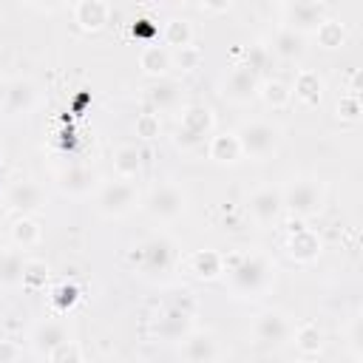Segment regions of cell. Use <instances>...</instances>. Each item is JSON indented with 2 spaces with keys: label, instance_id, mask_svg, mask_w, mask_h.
Instances as JSON below:
<instances>
[{
  "label": "cell",
  "instance_id": "cell-34",
  "mask_svg": "<svg viewBox=\"0 0 363 363\" xmlns=\"http://www.w3.org/2000/svg\"><path fill=\"white\" fill-rule=\"evenodd\" d=\"M201 65V48L199 45H184L170 51V68H182V71H193Z\"/></svg>",
  "mask_w": 363,
  "mask_h": 363
},
{
  "label": "cell",
  "instance_id": "cell-12",
  "mask_svg": "<svg viewBox=\"0 0 363 363\" xmlns=\"http://www.w3.org/2000/svg\"><path fill=\"white\" fill-rule=\"evenodd\" d=\"M57 187L65 196L82 199V196H88L91 190L99 187V173L94 167H88V164H68V167H62L57 173Z\"/></svg>",
  "mask_w": 363,
  "mask_h": 363
},
{
  "label": "cell",
  "instance_id": "cell-5",
  "mask_svg": "<svg viewBox=\"0 0 363 363\" xmlns=\"http://www.w3.org/2000/svg\"><path fill=\"white\" fill-rule=\"evenodd\" d=\"M133 264L142 275H167L176 264V244L164 235H153L133 247Z\"/></svg>",
  "mask_w": 363,
  "mask_h": 363
},
{
  "label": "cell",
  "instance_id": "cell-13",
  "mask_svg": "<svg viewBox=\"0 0 363 363\" xmlns=\"http://www.w3.org/2000/svg\"><path fill=\"white\" fill-rule=\"evenodd\" d=\"M37 105V85L31 79H11L3 91V113L6 116H26Z\"/></svg>",
  "mask_w": 363,
  "mask_h": 363
},
{
  "label": "cell",
  "instance_id": "cell-1",
  "mask_svg": "<svg viewBox=\"0 0 363 363\" xmlns=\"http://www.w3.org/2000/svg\"><path fill=\"white\" fill-rule=\"evenodd\" d=\"M224 272L238 298H258L272 286L275 264L264 252H247L238 258H224Z\"/></svg>",
  "mask_w": 363,
  "mask_h": 363
},
{
  "label": "cell",
  "instance_id": "cell-17",
  "mask_svg": "<svg viewBox=\"0 0 363 363\" xmlns=\"http://www.w3.org/2000/svg\"><path fill=\"white\" fill-rule=\"evenodd\" d=\"M184 363H216L218 360V340L210 332H190L182 343Z\"/></svg>",
  "mask_w": 363,
  "mask_h": 363
},
{
  "label": "cell",
  "instance_id": "cell-7",
  "mask_svg": "<svg viewBox=\"0 0 363 363\" xmlns=\"http://www.w3.org/2000/svg\"><path fill=\"white\" fill-rule=\"evenodd\" d=\"M145 207L153 218L159 221H176L184 210H187V193L173 184V182H164V184H156L147 199H145Z\"/></svg>",
  "mask_w": 363,
  "mask_h": 363
},
{
  "label": "cell",
  "instance_id": "cell-8",
  "mask_svg": "<svg viewBox=\"0 0 363 363\" xmlns=\"http://www.w3.org/2000/svg\"><path fill=\"white\" fill-rule=\"evenodd\" d=\"M281 17H284V28H292L303 37L309 31L315 34V28L329 17V6L315 0H295L281 6Z\"/></svg>",
  "mask_w": 363,
  "mask_h": 363
},
{
  "label": "cell",
  "instance_id": "cell-38",
  "mask_svg": "<svg viewBox=\"0 0 363 363\" xmlns=\"http://www.w3.org/2000/svg\"><path fill=\"white\" fill-rule=\"evenodd\" d=\"M337 116L354 122V119L360 116V96H354V94H343L340 102H337Z\"/></svg>",
  "mask_w": 363,
  "mask_h": 363
},
{
  "label": "cell",
  "instance_id": "cell-40",
  "mask_svg": "<svg viewBox=\"0 0 363 363\" xmlns=\"http://www.w3.org/2000/svg\"><path fill=\"white\" fill-rule=\"evenodd\" d=\"M57 295H60V303H62V306H65V303L71 306V303H74V298H77V289H74V286H60V289H57Z\"/></svg>",
  "mask_w": 363,
  "mask_h": 363
},
{
  "label": "cell",
  "instance_id": "cell-31",
  "mask_svg": "<svg viewBox=\"0 0 363 363\" xmlns=\"http://www.w3.org/2000/svg\"><path fill=\"white\" fill-rule=\"evenodd\" d=\"M315 37H318V45H323V48H340L346 43V26L332 20V17H326L315 28Z\"/></svg>",
  "mask_w": 363,
  "mask_h": 363
},
{
  "label": "cell",
  "instance_id": "cell-33",
  "mask_svg": "<svg viewBox=\"0 0 363 363\" xmlns=\"http://www.w3.org/2000/svg\"><path fill=\"white\" fill-rule=\"evenodd\" d=\"M258 94H261V99H264L269 108H284V105L292 99L289 88H286L281 79H269V82H264Z\"/></svg>",
  "mask_w": 363,
  "mask_h": 363
},
{
  "label": "cell",
  "instance_id": "cell-27",
  "mask_svg": "<svg viewBox=\"0 0 363 363\" xmlns=\"http://www.w3.org/2000/svg\"><path fill=\"white\" fill-rule=\"evenodd\" d=\"M9 233H11V241H14L17 250H28V247L40 244V238H43V227H40V221L31 218V216L14 218V224H11Z\"/></svg>",
  "mask_w": 363,
  "mask_h": 363
},
{
  "label": "cell",
  "instance_id": "cell-35",
  "mask_svg": "<svg viewBox=\"0 0 363 363\" xmlns=\"http://www.w3.org/2000/svg\"><path fill=\"white\" fill-rule=\"evenodd\" d=\"M133 130H136V136H139V139L153 142V139L162 133V119H159V113H153V111L139 113V116H136V122H133Z\"/></svg>",
  "mask_w": 363,
  "mask_h": 363
},
{
  "label": "cell",
  "instance_id": "cell-11",
  "mask_svg": "<svg viewBox=\"0 0 363 363\" xmlns=\"http://www.w3.org/2000/svg\"><path fill=\"white\" fill-rule=\"evenodd\" d=\"M247 210L252 216L255 224L261 227H269L278 221L281 210H284V199H281V190L278 187H258L250 193V201H247Z\"/></svg>",
  "mask_w": 363,
  "mask_h": 363
},
{
  "label": "cell",
  "instance_id": "cell-23",
  "mask_svg": "<svg viewBox=\"0 0 363 363\" xmlns=\"http://www.w3.org/2000/svg\"><path fill=\"white\" fill-rule=\"evenodd\" d=\"M190 272L201 281H216L224 275V255L218 250H199L190 255Z\"/></svg>",
  "mask_w": 363,
  "mask_h": 363
},
{
  "label": "cell",
  "instance_id": "cell-14",
  "mask_svg": "<svg viewBox=\"0 0 363 363\" xmlns=\"http://www.w3.org/2000/svg\"><path fill=\"white\" fill-rule=\"evenodd\" d=\"M289 332H292V326H289L286 315H284V312H275V309L261 312V315L255 318V326H252L255 343H261V346H272V349L281 346V343L289 337Z\"/></svg>",
  "mask_w": 363,
  "mask_h": 363
},
{
  "label": "cell",
  "instance_id": "cell-9",
  "mask_svg": "<svg viewBox=\"0 0 363 363\" xmlns=\"http://www.w3.org/2000/svg\"><path fill=\"white\" fill-rule=\"evenodd\" d=\"M258 91H261V77L247 62L233 65V71L221 82V96L230 102H250L258 96Z\"/></svg>",
  "mask_w": 363,
  "mask_h": 363
},
{
  "label": "cell",
  "instance_id": "cell-37",
  "mask_svg": "<svg viewBox=\"0 0 363 363\" xmlns=\"http://www.w3.org/2000/svg\"><path fill=\"white\" fill-rule=\"evenodd\" d=\"M269 57H272L269 48L261 45V43H255V45H250V48L244 51V60H241V62H247V65L261 77V74L267 71V65H269Z\"/></svg>",
  "mask_w": 363,
  "mask_h": 363
},
{
  "label": "cell",
  "instance_id": "cell-16",
  "mask_svg": "<svg viewBox=\"0 0 363 363\" xmlns=\"http://www.w3.org/2000/svg\"><path fill=\"white\" fill-rule=\"evenodd\" d=\"M182 91L184 88L176 79H156L147 88L145 99H147V105H150L153 113H167V111H176L182 105Z\"/></svg>",
  "mask_w": 363,
  "mask_h": 363
},
{
  "label": "cell",
  "instance_id": "cell-6",
  "mask_svg": "<svg viewBox=\"0 0 363 363\" xmlns=\"http://www.w3.org/2000/svg\"><path fill=\"white\" fill-rule=\"evenodd\" d=\"M136 201H139V190L128 179L102 182L96 187V210L105 218H122V216H128L136 207Z\"/></svg>",
  "mask_w": 363,
  "mask_h": 363
},
{
  "label": "cell",
  "instance_id": "cell-30",
  "mask_svg": "<svg viewBox=\"0 0 363 363\" xmlns=\"http://www.w3.org/2000/svg\"><path fill=\"white\" fill-rule=\"evenodd\" d=\"M162 37H164V45H170L173 51L193 45V26L187 20H167L162 28Z\"/></svg>",
  "mask_w": 363,
  "mask_h": 363
},
{
  "label": "cell",
  "instance_id": "cell-42",
  "mask_svg": "<svg viewBox=\"0 0 363 363\" xmlns=\"http://www.w3.org/2000/svg\"><path fill=\"white\" fill-rule=\"evenodd\" d=\"M3 91H6V85H3V82H0V99H3Z\"/></svg>",
  "mask_w": 363,
  "mask_h": 363
},
{
  "label": "cell",
  "instance_id": "cell-36",
  "mask_svg": "<svg viewBox=\"0 0 363 363\" xmlns=\"http://www.w3.org/2000/svg\"><path fill=\"white\" fill-rule=\"evenodd\" d=\"M48 363H82V349L77 340H62L51 354H48Z\"/></svg>",
  "mask_w": 363,
  "mask_h": 363
},
{
  "label": "cell",
  "instance_id": "cell-10",
  "mask_svg": "<svg viewBox=\"0 0 363 363\" xmlns=\"http://www.w3.org/2000/svg\"><path fill=\"white\" fill-rule=\"evenodd\" d=\"M6 207L20 216L40 213L45 207V187L34 179H20L6 190Z\"/></svg>",
  "mask_w": 363,
  "mask_h": 363
},
{
  "label": "cell",
  "instance_id": "cell-41",
  "mask_svg": "<svg viewBox=\"0 0 363 363\" xmlns=\"http://www.w3.org/2000/svg\"><path fill=\"white\" fill-rule=\"evenodd\" d=\"M199 9H201V11H227L230 3H201Z\"/></svg>",
  "mask_w": 363,
  "mask_h": 363
},
{
  "label": "cell",
  "instance_id": "cell-24",
  "mask_svg": "<svg viewBox=\"0 0 363 363\" xmlns=\"http://www.w3.org/2000/svg\"><path fill=\"white\" fill-rule=\"evenodd\" d=\"M207 156L216 164H235L241 159V145L235 133H216L207 142Z\"/></svg>",
  "mask_w": 363,
  "mask_h": 363
},
{
  "label": "cell",
  "instance_id": "cell-22",
  "mask_svg": "<svg viewBox=\"0 0 363 363\" xmlns=\"http://www.w3.org/2000/svg\"><path fill=\"white\" fill-rule=\"evenodd\" d=\"M267 48H269V54H275V57L292 62V60H301V57H303V37H301L298 31L281 26V28L272 34V43H269Z\"/></svg>",
  "mask_w": 363,
  "mask_h": 363
},
{
  "label": "cell",
  "instance_id": "cell-18",
  "mask_svg": "<svg viewBox=\"0 0 363 363\" xmlns=\"http://www.w3.org/2000/svg\"><path fill=\"white\" fill-rule=\"evenodd\" d=\"M62 340H68V329L62 320H43L34 326L31 332V349L40 354V357H48Z\"/></svg>",
  "mask_w": 363,
  "mask_h": 363
},
{
  "label": "cell",
  "instance_id": "cell-25",
  "mask_svg": "<svg viewBox=\"0 0 363 363\" xmlns=\"http://www.w3.org/2000/svg\"><path fill=\"white\" fill-rule=\"evenodd\" d=\"M142 150L136 145H119L113 150V170H116V179H136L142 173Z\"/></svg>",
  "mask_w": 363,
  "mask_h": 363
},
{
  "label": "cell",
  "instance_id": "cell-28",
  "mask_svg": "<svg viewBox=\"0 0 363 363\" xmlns=\"http://www.w3.org/2000/svg\"><path fill=\"white\" fill-rule=\"evenodd\" d=\"M23 269L26 258L20 250H0V286H20Z\"/></svg>",
  "mask_w": 363,
  "mask_h": 363
},
{
  "label": "cell",
  "instance_id": "cell-32",
  "mask_svg": "<svg viewBox=\"0 0 363 363\" xmlns=\"http://www.w3.org/2000/svg\"><path fill=\"white\" fill-rule=\"evenodd\" d=\"M45 284H48V264L43 258H26L23 286L26 289H43Z\"/></svg>",
  "mask_w": 363,
  "mask_h": 363
},
{
  "label": "cell",
  "instance_id": "cell-26",
  "mask_svg": "<svg viewBox=\"0 0 363 363\" xmlns=\"http://www.w3.org/2000/svg\"><path fill=\"white\" fill-rule=\"evenodd\" d=\"M139 68L150 77H162L170 71V48L159 45V43H150L139 51Z\"/></svg>",
  "mask_w": 363,
  "mask_h": 363
},
{
  "label": "cell",
  "instance_id": "cell-3",
  "mask_svg": "<svg viewBox=\"0 0 363 363\" xmlns=\"http://www.w3.org/2000/svg\"><path fill=\"white\" fill-rule=\"evenodd\" d=\"M238 145H241V156H250V159H269L278 145H281V128L272 125V122H264V119H252V122H244L238 130Z\"/></svg>",
  "mask_w": 363,
  "mask_h": 363
},
{
  "label": "cell",
  "instance_id": "cell-15",
  "mask_svg": "<svg viewBox=\"0 0 363 363\" xmlns=\"http://www.w3.org/2000/svg\"><path fill=\"white\" fill-rule=\"evenodd\" d=\"M190 309L182 303L167 306L156 320H153V335L162 340H184L190 335Z\"/></svg>",
  "mask_w": 363,
  "mask_h": 363
},
{
  "label": "cell",
  "instance_id": "cell-4",
  "mask_svg": "<svg viewBox=\"0 0 363 363\" xmlns=\"http://www.w3.org/2000/svg\"><path fill=\"white\" fill-rule=\"evenodd\" d=\"M213 133V111L207 105H187L176 125V147L179 150H196L204 145V139Z\"/></svg>",
  "mask_w": 363,
  "mask_h": 363
},
{
  "label": "cell",
  "instance_id": "cell-29",
  "mask_svg": "<svg viewBox=\"0 0 363 363\" xmlns=\"http://www.w3.org/2000/svg\"><path fill=\"white\" fill-rule=\"evenodd\" d=\"M295 349H298L303 357H315V354L323 349V332H320L315 323H303V326L295 332Z\"/></svg>",
  "mask_w": 363,
  "mask_h": 363
},
{
  "label": "cell",
  "instance_id": "cell-39",
  "mask_svg": "<svg viewBox=\"0 0 363 363\" xmlns=\"http://www.w3.org/2000/svg\"><path fill=\"white\" fill-rule=\"evenodd\" d=\"M23 354L20 343L11 340V337H0V363H17Z\"/></svg>",
  "mask_w": 363,
  "mask_h": 363
},
{
  "label": "cell",
  "instance_id": "cell-19",
  "mask_svg": "<svg viewBox=\"0 0 363 363\" xmlns=\"http://www.w3.org/2000/svg\"><path fill=\"white\" fill-rule=\"evenodd\" d=\"M286 250H289L292 261L309 264V261H315V258L320 255V235H318L315 230H309V227H298V230L289 235Z\"/></svg>",
  "mask_w": 363,
  "mask_h": 363
},
{
  "label": "cell",
  "instance_id": "cell-20",
  "mask_svg": "<svg viewBox=\"0 0 363 363\" xmlns=\"http://www.w3.org/2000/svg\"><path fill=\"white\" fill-rule=\"evenodd\" d=\"M74 20L85 31H99L111 20V6L102 0H79L74 3Z\"/></svg>",
  "mask_w": 363,
  "mask_h": 363
},
{
  "label": "cell",
  "instance_id": "cell-2",
  "mask_svg": "<svg viewBox=\"0 0 363 363\" xmlns=\"http://www.w3.org/2000/svg\"><path fill=\"white\" fill-rule=\"evenodd\" d=\"M281 199H284V210H289V216H295V218H312V216H318L323 210L326 190H323L320 179L301 176V179H292L281 190Z\"/></svg>",
  "mask_w": 363,
  "mask_h": 363
},
{
  "label": "cell",
  "instance_id": "cell-21",
  "mask_svg": "<svg viewBox=\"0 0 363 363\" xmlns=\"http://www.w3.org/2000/svg\"><path fill=\"white\" fill-rule=\"evenodd\" d=\"M301 105H318L320 102V96H323V79H320V74L318 71H298V77H295V82H292V91H289Z\"/></svg>",
  "mask_w": 363,
  "mask_h": 363
}]
</instances>
